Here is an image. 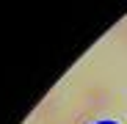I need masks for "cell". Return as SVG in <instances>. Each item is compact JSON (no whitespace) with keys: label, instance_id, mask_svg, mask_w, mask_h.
<instances>
[{"label":"cell","instance_id":"1","mask_svg":"<svg viewBox=\"0 0 127 124\" xmlns=\"http://www.w3.org/2000/svg\"><path fill=\"white\" fill-rule=\"evenodd\" d=\"M108 88H89L83 91V102H94V105H102V102H108Z\"/></svg>","mask_w":127,"mask_h":124},{"label":"cell","instance_id":"2","mask_svg":"<svg viewBox=\"0 0 127 124\" xmlns=\"http://www.w3.org/2000/svg\"><path fill=\"white\" fill-rule=\"evenodd\" d=\"M116 39H119V41H122V44L127 47V19H124V22H122V25L116 28Z\"/></svg>","mask_w":127,"mask_h":124},{"label":"cell","instance_id":"3","mask_svg":"<svg viewBox=\"0 0 127 124\" xmlns=\"http://www.w3.org/2000/svg\"><path fill=\"white\" fill-rule=\"evenodd\" d=\"M102 124H105V121H102Z\"/></svg>","mask_w":127,"mask_h":124}]
</instances>
